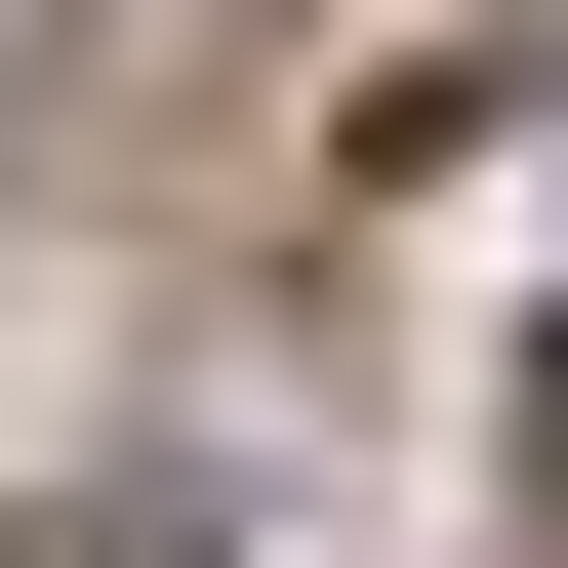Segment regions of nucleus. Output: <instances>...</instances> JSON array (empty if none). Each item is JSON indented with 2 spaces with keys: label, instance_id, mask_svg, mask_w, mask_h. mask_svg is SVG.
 Returning <instances> with one entry per match:
<instances>
[{
  "label": "nucleus",
  "instance_id": "nucleus-1",
  "mask_svg": "<svg viewBox=\"0 0 568 568\" xmlns=\"http://www.w3.org/2000/svg\"><path fill=\"white\" fill-rule=\"evenodd\" d=\"M0 568H203V528H122V487H82V528H0Z\"/></svg>",
  "mask_w": 568,
  "mask_h": 568
}]
</instances>
